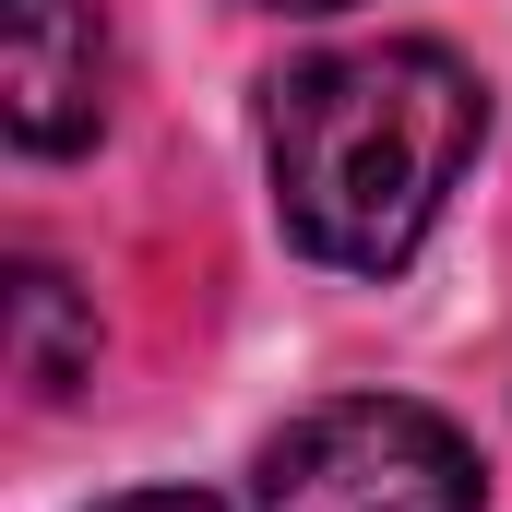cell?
Instances as JSON below:
<instances>
[{"label":"cell","instance_id":"3","mask_svg":"<svg viewBox=\"0 0 512 512\" xmlns=\"http://www.w3.org/2000/svg\"><path fill=\"white\" fill-rule=\"evenodd\" d=\"M0 120L24 155H72L108 120V24L96 0H0Z\"/></svg>","mask_w":512,"mask_h":512},{"label":"cell","instance_id":"6","mask_svg":"<svg viewBox=\"0 0 512 512\" xmlns=\"http://www.w3.org/2000/svg\"><path fill=\"white\" fill-rule=\"evenodd\" d=\"M274 12H334V0H274Z\"/></svg>","mask_w":512,"mask_h":512},{"label":"cell","instance_id":"5","mask_svg":"<svg viewBox=\"0 0 512 512\" xmlns=\"http://www.w3.org/2000/svg\"><path fill=\"white\" fill-rule=\"evenodd\" d=\"M108 512H215V501H191V489H143V501H108Z\"/></svg>","mask_w":512,"mask_h":512},{"label":"cell","instance_id":"2","mask_svg":"<svg viewBox=\"0 0 512 512\" xmlns=\"http://www.w3.org/2000/svg\"><path fill=\"white\" fill-rule=\"evenodd\" d=\"M262 512H477V453L405 393H346L262 453Z\"/></svg>","mask_w":512,"mask_h":512},{"label":"cell","instance_id":"4","mask_svg":"<svg viewBox=\"0 0 512 512\" xmlns=\"http://www.w3.org/2000/svg\"><path fill=\"white\" fill-rule=\"evenodd\" d=\"M84 358H96V322L72 310V286L48 262H12V370H24V393L60 405V393L84 382Z\"/></svg>","mask_w":512,"mask_h":512},{"label":"cell","instance_id":"1","mask_svg":"<svg viewBox=\"0 0 512 512\" xmlns=\"http://www.w3.org/2000/svg\"><path fill=\"white\" fill-rule=\"evenodd\" d=\"M274 143V215L286 239L334 274H393L441 227L453 179L489 143V84L429 48V36H382V48H334L298 60L262 108Z\"/></svg>","mask_w":512,"mask_h":512}]
</instances>
